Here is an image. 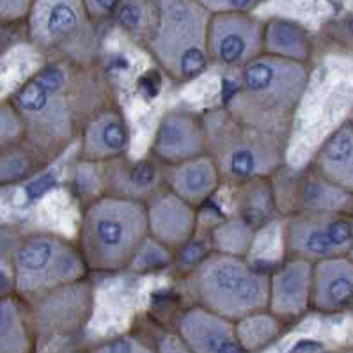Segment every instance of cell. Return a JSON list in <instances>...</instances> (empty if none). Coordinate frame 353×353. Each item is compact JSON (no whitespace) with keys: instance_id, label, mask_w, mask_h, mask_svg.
Wrapping results in <instances>:
<instances>
[{"instance_id":"cell-40","label":"cell","mask_w":353,"mask_h":353,"mask_svg":"<svg viewBox=\"0 0 353 353\" xmlns=\"http://www.w3.org/2000/svg\"><path fill=\"white\" fill-rule=\"evenodd\" d=\"M348 256H350V258H352V261H353V247H352V250H350Z\"/></svg>"},{"instance_id":"cell-3","label":"cell","mask_w":353,"mask_h":353,"mask_svg":"<svg viewBox=\"0 0 353 353\" xmlns=\"http://www.w3.org/2000/svg\"><path fill=\"white\" fill-rule=\"evenodd\" d=\"M268 274L247 258L208 250L181 281L194 305L238 321L268 309Z\"/></svg>"},{"instance_id":"cell-8","label":"cell","mask_w":353,"mask_h":353,"mask_svg":"<svg viewBox=\"0 0 353 353\" xmlns=\"http://www.w3.org/2000/svg\"><path fill=\"white\" fill-rule=\"evenodd\" d=\"M11 291L26 300L88 277L77 241L50 231H32L17 241L9 259Z\"/></svg>"},{"instance_id":"cell-5","label":"cell","mask_w":353,"mask_h":353,"mask_svg":"<svg viewBox=\"0 0 353 353\" xmlns=\"http://www.w3.org/2000/svg\"><path fill=\"white\" fill-rule=\"evenodd\" d=\"M148 236L144 203L100 196L82 208L77 245L89 272L110 274L128 270Z\"/></svg>"},{"instance_id":"cell-7","label":"cell","mask_w":353,"mask_h":353,"mask_svg":"<svg viewBox=\"0 0 353 353\" xmlns=\"http://www.w3.org/2000/svg\"><path fill=\"white\" fill-rule=\"evenodd\" d=\"M101 27L82 0H34L23 29L45 61L91 66L101 63Z\"/></svg>"},{"instance_id":"cell-13","label":"cell","mask_w":353,"mask_h":353,"mask_svg":"<svg viewBox=\"0 0 353 353\" xmlns=\"http://www.w3.org/2000/svg\"><path fill=\"white\" fill-rule=\"evenodd\" d=\"M208 153L203 112L172 107L162 114L154 130L150 154L162 165H174Z\"/></svg>"},{"instance_id":"cell-33","label":"cell","mask_w":353,"mask_h":353,"mask_svg":"<svg viewBox=\"0 0 353 353\" xmlns=\"http://www.w3.org/2000/svg\"><path fill=\"white\" fill-rule=\"evenodd\" d=\"M210 13H252L263 0H197Z\"/></svg>"},{"instance_id":"cell-41","label":"cell","mask_w":353,"mask_h":353,"mask_svg":"<svg viewBox=\"0 0 353 353\" xmlns=\"http://www.w3.org/2000/svg\"><path fill=\"white\" fill-rule=\"evenodd\" d=\"M80 353H91V352H80Z\"/></svg>"},{"instance_id":"cell-10","label":"cell","mask_w":353,"mask_h":353,"mask_svg":"<svg viewBox=\"0 0 353 353\" xmlns=\"http://www.w3.org/2000/svg\"><path fill=\"white\" fill-rule=\"evenodd\" d=\"M275 206L279 215L299 212H328L353 215V194L327 181L307 165L291 170L284 163L270 176Z\"/></svg>"},{"instance_id":"cell-2","label":"cell","mask_w":353,"mask_h":353,"mask_svg":"<svg viewBox=\"0 0 353 353\" xmlns=\"http://www.w3.org/2000/svg\"><path fill=\"white\" fill-rule=\"evenodd\" d=\"M309 80L307 64L263 54L236 71V80L222 105L245 125L291 135Z\"/></svg>"},{"instance_id":"cell-24","label":"cell","mask_w":353,"mask_h":353,"mask_svg":"<svg viewBox=\"0 0 353 353\" xmlns=\"http://www.w3.org/2000/svg\"><path fill=\"white\" fill-rule=\"evenodd\" d=\"M52 165L26 139L0 150V187L27 183Z\"/></svg>"},{"instance_id":"cell-38","label":"cell","mask_w":353,"mask_h":353,"mask_svg":"<svg viewBox=\"0 0 353 353\" xmlns=\"http://www.w3.org/2000/svg\"><path fill=\"white\" fill-rule=\"evenodd\" d=\"M323 353H353V346H346V348H337V350H328Z\"/></svg>"},{"instance_id":"cell-19","label":"cell","mask_w":353,"mask_h":353,"mask_svg":"<svg viewBox=\"0 0 353 353\" xmlns=\"http://www.w3.org/2000/svg\"><path fill=\"white\" fill-rule=\"evenodd\" d=\"M353 307V261L350 256L312 263V311L339 314Z\"/></svg>"},{"instance_id":"cell-14","label":"cell","mask_w":353,"mask_h":353,"mask_svg":"<svg viewBox=\"0 0 353 353\" xmlns=\"http://www.w3.org/2000/svg\"><path fill=\"white\" fill-rule=\"evenodd\" d=\"M79 160L94 165L112 162L130 154L132 128L119 101H110L98 108L79 135Z\"/></svg>"},{"instance_id":"cell-4","label":"cell","mask_w":353,"mask_h":353,"mask_svg":"<svg viewBox=\"0 0 353 353\" xmlns=\"http://www.w3.org/2000/svg\"><path fill=\"white\" fill-rule=\"evenodd\" d=\"M208 154L222 183L236 187L250 179L270 178L286 163L290 135L254 128L238 121L224 105L204 110Z\"/></svg>"},{"instance_id":"cell-28","label":"cell","mask_w":353,"mask_h":353,"mask_svg":"<svg viewBox=\"0 0 353 353\" xmlns=\"http://www.w3.org/2000/svg\"><path fill=\"white\" fill-rule=\"evenodd\" d=\"M259 229L247 222L241 216L233 215L228 221L216 224L212 233V249L219 252L233 254L247 258L249 250L252 249L256 234Z\"/></svg>"},{"instance_id":"cell-16","label":"cell","mask_w":353,"mask_h":353,"mask_svg":"<svg viewBox=\"0 0 353 353\" xmlns=\"http://www.w3.org/2000/svg\"><path fill=\"white\" fill-rule=\"evenodd\" d=\"M312 309V263L286 256L268 274V311L284 323L300 320Z\"/></svg>"},{"instance_id":"cell-17","label":"cell","mask_w":353,"mask_h":353,"mask_svg":"<svg viewBox=\"0 0 353 353\" xmlns=\"http://www.w3.org/2000/svg\"><path fill=\"white\" fill-rule=\"evenodd\" d=\"M145 213L150 236L174 252L190 245L196 238L199 208L172 194L169 188L163 187L145 203Z\"/></svg>"},{"instance_id":"cell-18","label":"cell","mask_w":353,"mask_h":353,"mask_svg":"<svg viewBox=\"0 0 353 353\" xmlns=\"http://www.w3.org/2000/svg\"><path fill=\"white\" fill-rule=\"evenodd\" d=\"M176 332L192 353H247L236 321L192 303L178 318Z\"/></svg>"},{"instance_id":"cell-21","label":"cell","mask_w":353,"mask_h":353,"mask_svg":"<svg viewBox=\"0 0 353 353\" xmlns=\"http://www.w3.org/2000/svg\"><path fill=\"white\" fill-rule=\"evenodd\" d=\"M314 52V36L299 20L288 17H270L265 20L263 54L311 66Z\"/></svg>"},{"instance_id":"cell-30","label":"cell","mask_w":353,"mask_h":353,"mask_svg":"<svg viewBox=\"0 0 353 353\" xmlns=\"http://www.w3.org/2000/svg\"><path fill=\"white\" fill-rule=\"evenodd\" d=\"M91 353H157L154 345L144 341L135 334H119L100 345L92 346Z\"/></svg>"},{"instance_id":"cell-31","label":"cell","mask_w":353,"mask_h":353,"mask_svg":"<svg viewBox=\"0 0 353 353\" xmlns=\"http://www.w3.org/2000/svg\"><path fill=\"white\" fill-rule=\"evenodd\" d=\"M23 139V125L17 108L8 98H0V150Z\"/></svg>"},{"instance_id":"cell-27","label":"cell","mask_w":353,"mask_h":353,"mask_svg":"<svg viewBox=\"0 0 353 353\" xmlns=\"http://www.w3.org/2000/svg\"><path fill=\"white\" fill-rule=\"evenodd\" d=\"M284 321L277 316L266 311L254 312L236 321V332L241 341V346L247 353H256L274 343L284 328Z\"/></svg>"},{"instance_id":"cell-9","label":"cell","mask_w":353,"mask_h":353,"mask_svg":"<svg viewBox=\"0 0 353 353\" xmlns=\"http://www.w3.org/2000/svg\"><path fill=\"white\" fill-rule=\"evenodd\" d=\"M283 247L286 256L318 263L348 256L353 247V215L299 212L284 216Z\"/></svg>"},{"instance_id":"cell-12","label":"cell","mask_w":353,"mask_h":353,"mask_svg":"<svg viewBox=\"0 0 353 353\" xmlns=\"http://www.w3.org/2000/svg\"><path fill=\"white\" fill-rule=\"evenodd\" d=\"M265 20L254 13H215L210 17V66L240 71L263 55Z\"/></svg>"},{"instance_id":"cell-32","label":"cell","mask_w":353,"mask_h":353,"mask_svg":"<svg viewBox=\"0 0 353 353\" xmlns=\"http://www.w3.org/2000/svg\"><path fill=\"white\" fill-rule=\"evenodd\" d=\"M34 0H0V27L14 29L26 26Z\"/></svg>"},{"instance_id":"cell-37","label":"cell","mask_w":353,"mask_h":353,"mask_svg":"<svg viewBox=\"0 0 353 353\" xmlns=\"http://www.w3.org/2000/svg\"><path fill=\"white\" fill-rule=\"evenodd\" d=\"M9 30H11V29L0 27V55L4 54V50L9 46V38H8Z\"/></svg>"},{"instance_id":"cell-20","label":"cell","mask_w":353,"mask_h":353,"mask_svg":"<svg viewBox=\"0 0 353 353\" xmlns=\"http://www.w3.org/2000/svg\"><path fill=\"white\" fill-rule=\"evenodd\" d=\"M163 185L188 204L201 208L224 183L219 167L206 153L174 165H163Z\"/></svg>"},{"instance_id":"cell-26","label":"cell","mask_w":353,"mask_h":353,"mask_svg":"<svg viewBox=\"0 0 353 353\" xmlns=\"http://www.w3.org/2000/svg\"><path fill=\"white\" fill-rule=\"evenodd\" d=\"M160 0H123L114 14V26L125 32L133 43L145 48L157 27Z\"/></svg>"},{"instance_id":"cell-11","label":"cell","mask_w":353,"mask_h":353,"mask_svg":"<svg viewBox=\"0 0 353 353\" xmlns=\"http://www.w3.org/2000/svg\"><path fill=\"white\" fill-rule=\"evenodd\" d=\"M32 312L38 346L54 337H71L82 332L94 309V290L88 277L68 286L27 300Z\"/></svg>"},{"instance_id":"cell-23","label":"cell","mask_w":353,"mask_h":353,"mask_svg":"<svg viewBox=\"0 0 353 353\" xmlns=\"http://www.w3.org/2000/svg\"><path fill=\"white\" fill-rule=\"evenodd\" d=\"M38 337L30 305L14 291L0 293V353H36Z\"/></svg>"},{"instance_id":"cell-35","label":"cell","mask_w":353,"mask_h":353,"mask_svg":"<svg viewBox=\"0 0 353 353\" xmlns=\"http://www.w3.org/2000/svg\"><path fill=\"white\" fill-rule=\"evenodd\" d=\"M157 353H192L185 345V341L178 336V332H165L158 337L154 345Z\"/></svg>"},{"instance_id":"cell-1","label":"cell","mask_w":353,"mask_h":353,"mask_svg":"<svg viewBox=\"0 0 353 353\" xmlns=\"http://www.w3.org/2000/svg\"><path fill=\"white\" fill-rule=\"evenodd\" d=\"M9 100L23 125V139L52 163L79 141L83 123L98 108L116 101V92L101 63L45 61Z\"/></svg>"},{"instance_id":"cell-29","label":"cell","mask_w":353,"mask_h":353,"mask_svg":"<svg viewBox=\"0 0 353 353\" xmlns=\"http://www.w3.org/2000/svg\"><path fill=\"white\" fill-rule=\"evenodd\" d=\"M176 263V252L154 240L153 236H148L142 245L139 247L137 254L133 256L128 270L137 272V274H150V272L167 270Z\"/></svg>"},{"instance_id":"cell-34","label":"cell","mask_w":353,"mask_h":353,"mask_svg":"<svg viewBox=\"0 0 353 353\" xmlns=\"http://www.w3.org/2000/svg\"><path fill=\"white\" fill-rule=\"evenodd\" d=\"M82 4L89 17L98 26H105V23L112 21L114 14L119 9V6L123 4V0H82Z\"/></svg>"},{"instance_id":"cell-6","label":"cell","mask_w":353,"mask_h":353,"mask_svg":"<svg viewBox=\"0 0 353 353\" xmlns=\"http://www.w3.org/2000/svg\"><path fill=\"white\" fill-rule=\"evenodd\" d=\"M210 17L197 0H160L157 27L144 50L176 85L194 82L210 68Z\"/></svg>"},{"instance_id":"cell-15","label":"cell","mask_w":353,"mask_h":353,"mask_svg":"<svg viewBox=\"0 0 353 353\" xmlns=\"http://www.w3.org/2000/svg\"><path fill=\"white\" fill-rule=\"evenodd\" d=\"M101 196L148 203L162 190L163 165L151 154L132 158L130 154L98 165Z\"/></svg>"},{"instance_id":"cell-39","label":"cell","mask_w":353,"mask_h":353,"mask_svg":"<svg viewBox=\"0 0 353 353\" xmlns=\"http://www.w3.org/2000/svg\"><path fill=\"white\" fill-rule=\"evenodd\" d=\"M348 121H350V125L353 126V108H352V112H350V117H348Z\"/></svg>"},{"instance_id":"cell-36","label":"cell","mask_w":353,"mask_h":353,"mask_svg":"<svg viewBox=\"0 0 353 353\" xmlns=\"http://www.w3.org/2000/svg\"><path fill=\"white\" fill-rule=\"evenodd\" d=\"M332 27L334 38H337L341 43H345V45H353V14L341 18L336 23H332Z\"/></svg>"},{"instance_id":"cell-25","label":"cell","mask_w":353,"mask_h":353,"mask_svg":"<svg viewBox=\"0 0 353 353\" xmlns=\"http://www.w3.org/2000/svg\"><path fill=\"white\" fill-rule=\"evenodd\" d=\"M234 215L261 229L277 213L270 178L250 179L234 187Z\"/></svg>"},{"instance_id":"cell-22","label":"cell","mask_w":353,"mask_h":353,"mask_svg":"<svg viewBox=\"0 0 353 353\" xmlns=\"http://www.w3.org/2000/svg\"><path fill=\"white\" fill-rule=\"evenodd\" d=\"M311 167L327 181L353 194V126L348 119L321 142Z\"/></svg>"}]
</instances>
